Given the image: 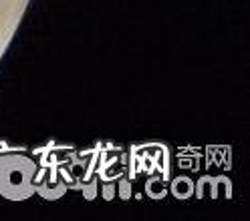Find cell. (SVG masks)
Returning a JSON list of instances; mask_svg holds the SVG:
<instances>
[{
	"label": "cell",
	"mask_w": 250,
	"mask_h": 221,
	"mask_svg": "<svg viewBox=\"0 0 250 221\" xmlns=\"http://www.w3.org/2000/svg\"><path fill=\"white\" fill-rule=\"evenodd\" d=\"M37 165L33 159L17 153L0 155V193L8 199H22L33 191Z\"/></svg>",
	"instance_id": "cell-1"
},
{
	"label": "cell",
	"mask_w": 250,
	"mask_h": 221,
	"mask_svg": "<svg viewBox=\"0 0 250 221\" xmlns=\"http://www.w3.org/2000/svg\"><path fill=\"white\" fill-rule=\"evenodd\" d=\"M10 10H12V2L10 0H0V28H2L10 17Z\"/></svg>",
	"instance_id": "cell-2"
}]
</instances>
